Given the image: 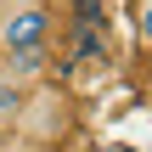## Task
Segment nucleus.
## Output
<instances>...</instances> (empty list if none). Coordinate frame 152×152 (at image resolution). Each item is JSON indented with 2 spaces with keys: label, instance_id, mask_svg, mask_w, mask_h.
I'll use <instances>...</instances> for the list:
<instances>
[{
  "label": "nucleus",
  "instance_id": "obj_4",
  "mask_svg": "<svg viewBox=\"0 0 152 152\" xmlns=\"http://www.w3.org/2000/svg\"><path fill=\"white\" fill-rule=\"evenodd\" d=\"M102 6H107V0H73V23H79V28H96V23H102Z\"/></svg>",
  "mask_w": 152,
  "mask_h": 152
},
{
  "label": "nucleus",
  "instance_id": "obj_1",
  "mask_svg": "<svg viewBox=\"0 0 152 152\" xmlns=\"http://www.w3.org/2000/svg\"><path fill=\"white\" fill-rule=\"evenodd\" d=\"M51 28H56V17H51L45 0L11 6V11L0 17V51H45V45H51Z\"/></svg>",
  "mask_w": 152,
  "mask_h": 152
},
{
  "label": "nucleus",
  "instance_id": "obj_7",
  "mask_svg": "<svg viewBox=\"0 0 152 152\" xmlns=\"http://www.w3.org/2000/svg\"><path fill=\"white\" fill-rule=\"evenodd\" d=\"M45 6H56V0H45Z\"/></svg>",
  "mask_w": 152,
  "mask_h": 152
},
{
  "label": "nucleus",
  "instance_id": "obj_2",
  "mask_svg": "<svg viewBox=\"0 0 152 152\" xmlns=\"http://www.w3.org/2000/svg\"><path fill=\"white\" fill-rule=\"evenodd\" d=\"M23 113H28V90H23V79L0 73V130L23 124Z\"/></svg>",
  "mask_w": 152,
  "mask_h": 152
},
{
  "label": "nucleus",
  "instance_id": "obj_3",
  "mask_svg": "<svg viewBox=\"0 0 152 152\" xmlns=\"http://www.w3.org/2000/svg\"><path fill=\"white\" fill-rule=\"evenodd\" d=\"M39 68H45V51H6V62H0V73H11V79H28Z\"/></svg>",
  "mask_w": 152,
  "mask_h": 152
},
{
  "label": "nucleus",
  "instance_id": "obj_6",
  "mask_svg": "<svg viewBox=\"0 0 152 152\" xmlns=\"http://www.w3.org/2000/svg\"><path fill=\"white\" fill-rule=\"evenodd\" d=\"M113 152H130V147H113Z\"/></svg>",
  "mask_w": 152,
  "mask_h": 152
},
{
  "label": "nucleus",
  "instance_id": "obj_5",
  "mask_svg": "<svg viewBox=\"0 0 152 152\" xmlns=\"http://www.w3.org/2000/svg\"><path fill=\"white\" fill-rule=\"evenodd\" d=\"M135 39L152 51V0H135Z\"/></svg>",
  "mask_w": 152,
  "mask_h": 152
}]
</instances>
